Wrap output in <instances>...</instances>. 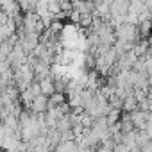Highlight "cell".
<instances>
[{
  "mask_svg": "<svg viewBox=\"0 0 152 152\" xmlns=\"http://www.w3.org/2000/svg\"><path fill=\"white\" fill-rule=\"evenodd\" d=\"M31 107H32L36 113H43V111H47V109H48V99H47L45 95H38V97L32 100Z\"/></svg>",
  "mask_w": 152,
  "mask_h": 152,
  "instance_id": "1",
  "label": "cell"
},
{
  "mask_svg": "<svg viewBox=\"0 0 152 152\" xmlns=\"http://www.w3.org/2000/svg\"><path fill=\"white\" fill-rule=\"evenodd\" d=\"M39 90H41V95H45V97H52L54 95V90H56V86H54V83H52V79H48V77H43L41 81H39Z\"/></svg>",
  "mask_w": 152,
  "mask_h": 152,
  "instance_id": "2",
  "label": "cell"
},
{
  "mask_svg": "<svg viewBox=\"0 0 152 152\" xmlns=\"http://www.w3.org/2000/svg\"><path fill=\"white\" fill-rule=\"evenodd\" d=\"M56 152H79L73 140H61V143L56 147Z\"/></svg>",
  "mask_w": 152,
  "mask_h": 152,
  "instance_id": "3",
  "label": "cell"
}]
</instances>
